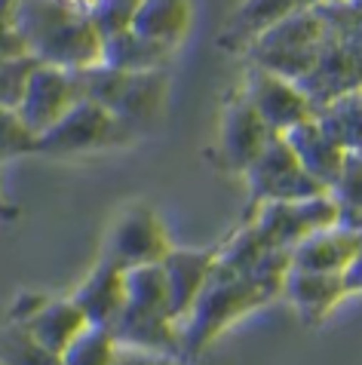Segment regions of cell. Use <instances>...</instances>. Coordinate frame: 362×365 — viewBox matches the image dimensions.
I'll return each mask as SVG.
<instances>
[{"label": "cell", "mask_w": 362, "mask_h": 365, "mask_svg": "<svg viewBox=\"0 0 362 365\" xmlns=\"http://www.w3.org/2000/svg\"><path fill=\"white\" fill-rule=\"evenodd\" d=\"M4 28L22 37L25 53L43 65L86 71L102 65L105 34L89 13L68 6L65 0H6Z\"/></svg>", "instance_id": "cell-1"}, {"label": "cell", "mask_w": 362, "mask_h": 365, "mask_svg": "<svg viewBox=\"0 0 362 365\" xmlns=\"http://www.w3.org/2000/svg\"><path fill=\"white\" fill-rule=\"evenodd\" d=\"M218 264V261H215ZM276 295L267 286H261L252 277L243 273H212V279L206 282V289L200 292L197 304L190 313L181 319V341H185V359L200 356L209 344H212L221 331H227L234 322L249 317L252 310L264 307Z\"/></svg>", "instance_id": "cell-2"}, {"label": "cell", "mask_w": 362, "mask_h": 365, "mask_svg": "<svg viewBox=\"0 0 362 365\" xmlns=\"http://www.w3.org/2000/svg\"><path fill=\"white\" fill-rule=\"evenodd\" d=\"M86 98L98 101L114 117L142 133L163 114L169 77L166 71H120L108 65H95L80 71Z\"/></svg>", "instance_id": "cell-3"}, {"label": "cell", "mask_w": 362, "mask_h": 365, "mask_svg": "<svg viewBox=\"0 0 362 365\" xmlns=\"http://www.w3.org/2000/svg\"><path fill=\"white\" fill-rule=\"evenodd\" d=\"M138 138V129L114 117L108 108H102L93 98H83L77 108L58 120L53 129H46L37 141V154L49 157H80V154H98V150L123 148Z\"/></svg>", "instance_id": "cell-4"}, {"label": "cell", "mask_w": 362, "mask_h": 365, "mask_svg": "<svg viewBox=\"0 0 362 365\" xmlns=\"http://www.w3.org/2000/svg\"><path fill=\"white\" fill-rule=\"evenodd\" d=\"M249 225L261 233V240H264L270 249L291 252L298 242H304L310 233L341 225V212H338L335 197L326 190V194H316L307 200L261 202V206H255V215Z\"/></svg>", "instance_id": "cell-5"}, {"label": "cell", "mask_w": 362, "mask_h": 365, "mask_svg": "<svg viewBox=\"0 0 362 365\" xmlns=\"http://www.w3.org/2000/svg\"><path fill=\"white\" fill-rule=\"evenodd\" d=\"M246 187L249 202L261 206V202H286V200H307L316 194H326L319 181L304 169L298 154L289 148L283 135H274V141L264 148L252 166L246 169Z\"/></svg>", "instance_id": "cell-6"}, {"label": "cell", "mask_w": 362, "mask_h": 365, "mask_svg": "<svg viewBox=\"0 0 362 365\" xmlns=\"http://www.w3.org/2000/svg\"><path fill=\"white\" fill-rule=\"evenodd\" d=\"M83 98H86V93H83L80 71L40 62L34 68L31 80H28L19 108H13V110L34 129L37 135H43L46 129H53L58 120H62L71 108H77Z\"/></svg>", "instance_id": "cell-7"}, {"label": "cell", "mask_w": 362, "mask_h": 365, "mask_svg": "<svg viewBox=\"0 0 362 365\" xmlns=\"http://www.w3.org/2000/svg\"><path fill=\"white\" fill-rule=\"evenodd\" d=\"M172 240L150 206H129L120 212L114 227L108 233L105 258L117 261L120 267H142V264H163L166 255L172 252Z\"/></svg>", "instance_id": "cell-8"}, {"label": "cell", "mask_w": 362, "mask_h": 365, "mask_svg": "<svg viewBox=\"0 0 362 365\" xmlns=\"http://www.w3.org/2000/svg\"><path fill=\"white\" fill-rule=\"evenodd\" d=\"M239 93L246 96V101L264 117V123L274 129L276 135H283L291 126L316 117L314 98H310L295 80L276 74V71H270V68L249 65Z\"/></svg>", "instance_id": "cell-9"}, {"label": "cell", "mask_w": 362, "mask_h": 365, "mask_svg": "<svg viewBox=\"0 0 362 365\" xmlns=\"http://www.w3.org/2000/svg\"><path fill=\"white\" fill-rule=\"evenodd\" d=\"M274 129L264 123V117L249 105L243 93H237L227 101L224 114H221V129H218V148L221 160L230 172L246 175V169L264 154V148L274 141Z\"/></svg>", "instance_id": "cell-10"}, {"label": "cell", "mask_w": 362, "mask_h": 365, "mask_svg": "<svg viewBox=\"0 0 362 365\" xmlns=\"http://www.w3.org/2000/svg\"><path fill=\"white\" fill-rule=\"evenodd\" d=\"M86 319L93 326L110 329L126 307V267H120L110 258H98V264L83 277V282L71 292Z\"/></svg>", "instance_id": "cell-11"}, {"label": "cell", "mask_w": 362, "mask_h": 365, "mask_svg": "<svg viewBox=\"0 0 362 365\" xmlns=\"http://www.w3.org/2000/svg\"><path fill=\"white\" fill-rule=\"evenodd\" d=\"M218 249H172L163 261L166 286H169V304H172V317L181 322L197 304L200 292L215 273Z\"/></svg>", "instance_id": "cell-12"}, {"label": "cell", "mask_w": 362, "mask_h": 365, "mask_svg": "<svg viewBox=\"0 0 362 365\" xmlns=\"http://www.w3.org/2000/svg\"><path fill=\"white\" fill-rule=\"evenodd\" d=\"M120 347H135L150 353H166V356L185 359V341H181V322L169 313L123 307L120 319L110 326Z\"/></svg>", "instance_id": "cell-13"}, {"label": "cell", "mask_w": 362, "mask_h": 365, "mask_svg": "<svg viewBox=\"0 0 362 365\" xmlns=\"http://www.w3.org/2000/svg\"><path fill=\"white\" fill-rule=\"evenodd\" d=\"M283 298L295 307V313L307 326H319L350 295L344 289V277L341 273H316V270L291 267L286 277Z\"/></svg>", "instance_id": "cell-14"}, {"label": "cell", "mask_w": 362, "mask_h": 365, "mask_svg": "<svg viewBox=\"0 0 362 365\" xmlns=\"http://www.w3.org/2000/svg\"><path fill=\"white\" fill-rule=\"evenodd\" d=\"M289 141V148L298 154V160L304 163V169L314 175L323 187H331L341 175V169L347 163V150L338 145V138L319 123L316 117L304 120V123L291 126L289 133H283Z\"/></svg>", "instance_id": "cell-15"}, {"label": "cell", "mask_w": 362, "mask_h": 365, "mask_svg": "<svg viewBox=\"0 0 362 365\" xmlns=\"http://www.w3.org/2000/svg\"><path fill=\"white\" fill-rule=\"evenodd\" d=\"M362 246V230L335 225L310 233L304 242L291 249V267L316 270V273H344Z\"/></svg>", "instance_id": "cell-16"}, {"label": "cell", "mask_w": 362, "mask_h": 365, "mask_svg": "<svg viewBox=\"0 0 362 365\" xmlns=\"http://www.w3.org/2000/svg\"><path fill=\"white\" fill-rule=\"evenodd\" d=\"M89 326H93V322L86 319V313L80 310V304L71 295H68V298H53V295H49L43 307H40L34 317L28 319L25 326H19V329H25L43 350L62 356V353L71 347V344Z\"/></svg>", "instance_id": "cell-17"}, {"label": "cell", "mask_w": 362, "mask_h": 365, "mask_svg": "<svg viewBox=\"0 0 362 365\" xmlns=\"http://www.w3.org/2000/svg\"><path fill=\"white\" fill-rule=\"evenodd\" d=\"M304 6H310L307 0H243L237 6L234 19H230L221 46L224 49H237L246 56V49L255 43L261 34H267L274 25H279L283 19L301 13Z\"/></svg>", "instance_id": "cell-18"}, {"label": "cell", "mask_w": 362, "mask_h": 365, "mask_svg": "<svg viewBox=\"0 0 362 365\" xmlns=\"http://www.w3.org/2000/svg\"><path fill=\"white\" fill-rule=\"evenodd\" d=\"M194 22V0H142L133 31L163 46L178 49Z\"/></svg>", "instance_id": "cell-19"}, {"label": "cell", "mask_w": 362, "mask_h": 365, "mask_svg": "<svg viewBox=\"0 0 362 365\" xmlns=\"http://www.w3.org/2000/svg\"><path fill=\"white\" fill-rule=\"evenodd\" d=\"M172 56H175L172 46H163L157 40H148L142 34H135L133 28H126L120 34L105 37L102 65L120 68V71H166Z\"/></svg>", "instance_id": "cell-20"}, {"label": "cell", "mask_w": 362, "mask_h": 365, "mask_svg": "<svg viewBox=\"0 0 362 365\" xmlns=\"http://www.w3.org/2000/svg\"><path fill=\"white\" fill-rule=\"evenodd\" d=\"M316 120L338 138L347 154H362V89L323 105L316 110Z\"/></svg>", "instance_id": "cell-21"}, {"label": "cell", "mask_w": 362, "mask_h": 365, "mask_svg": "<svg viewBox=\"0 0 362 365\" xmlns=\"http://www.w3.org/2000/svg\"><path fill=\"white\" fill-rule=\"evenodd\" d=\"M126 307L169 313V317H172V304H169V286H166L163 264L126 267Z\"/></svg>", "instance_id": "cell-22"}, {"label": "cell", "mask_w": 362, "mask_h": 365, "mask_svg": "<svg viewBox=\"0 0 362 365\" xmlns=\"http://www.w3.org/2000/svg\"><path fill=\"white\" fill-rule=\"evenodd\" d=\"M329 194L338 202L341 225L362 230V154H347V163Z\"/></svg>", "instance_id": "cell-23"}, {"label": "cell", "mask_w": 362, "mask_h": 365, "mask_svg": "<svg viewBox=\"0 0 362 365\" xmlns=\"http://www.w3.org/2000/svg\"><path fill=\"white\" fill-rule=\"evenodd\" d=\"M120 341L114 338V331L105 326H89L58 359L62 365H114Z\"/></svg>", "instance_id": "cell-24"}, {"label": "cell", "mask_w": 362, "mask_h": 365, "mask_svg": "<svg viewBox=\"0 0 362 365\" xmlns=\"http://www.w3.org/2000/svg\"><path fill=\"white\" fill-rule=\"evenodd\" d=\"M0 353H4V359H0L4 365H62V359L56 353L43 350L31 334L19 326H6Z\"/></svg>", "instance_id": "cell-25"}, {"label": "cell", "mask_w": 362, "mask_h": 365, "mask_svg": "<svg viewBox=\"0 0 362 365\" xmlns=\"http://www.w3.org/2000/svg\"><path fill=\"white\" fill-rule=\"evenodd\" d=\"M37 65L40 62L34 56L0 58V105H4V110L19 108V101L25 96V86H28V80H31Z\"/></svg>", "instance_id": "cell-26"}, {"label": "cell", "mask_w": 362, "mask_h": 365, "mask_svg": "<svg viewBox=\"0 0 362 365\" xmlns=\"http://www.w3.org/2000/svg\"><path fill=\"white\" fill-rule=\"evenodd\" d=\"M138 6H142V0H98V6L93 9V22L105 37L120 34L126 28H133Z\"/></svg>", "instance_id": "cell-27"}, {"label": "cell", "mask_w": 362, "mask_h": 365, "mask_svg": "<svg viewBox=\"0 0 362 365\" xmlns=\"http://www.w3.org/2000/svg\"><path fill=\"white\" fill-rule=\"evenodd\" d=\"M37 141H40V135L16 110H4V154L9 160L22 157V154H37Z\"/></svg>", "instance_id": "cell-28"}, {"label": "cell", "mask_w": 362, "mask_h": 365, "mask_svg": "<svg viewBox=\"0 0 362 365\" xmlns=\"http://www.w3.org/2000/svg\"><path fill=\"white\" fill-rule=\"evenodd\" d=\"M181 356H166V353H150L135 347H120L114 365H181Z\"/></svg>", "instance_id": "cell-29"}, {"label": "cell", "mask_w": 362, "mask_h": 365, "mask_svg": "<svg viewBox=\"0 0 362 365\" xmlns=\"http://www.w3.org/2000/svg\"><path fill=\"white\" fill-rule=\"evenodd\" d=\"M344 277V289H347V295H362V246L356 252V258L347 264V270L341 273Z\"/></svg>", "instance_id": "cell-30"}, {"label": "cell", "mask_w": 362, "mask_h": 365, "mask_svg": "<svg viewBox=\"0 0 362 365\" xmlns=\"http://www.w3.org/2000/svg\"><path fill=\"white\" fill-rule=\"evenodd\" d=\"M68 6H74V9H80V13H89L93 16V9L98 6V0H65Z\"/></svg>", "instance_id": "cell-31"}, {"label": "cell", "mask_w": 362, "mask_h": 365, "mask_svg": "<svg viewBox=\"0 0 362 365\" xmlns=\"http://www.w3.org/2000/svg\"><path fill=\"white\" fill-rule=\"evenodd\" d=\"M307 4H310V6H314V4H323V0H307Z\"/></svg>", "instance_id": "cell-32"}, {"label": "cell", "mask_w": 362, "mask_h": 365, "mask_svg": "<svg viewBox=\"0 0 362 365\" xmlns=\"http://www.w3.org/2000/svg\"><path fill=\"white\" fill-rule=\"evenodd\" d=\"M0 365H4V362H0Z\"/></svg>", "instance_id": "cell-33"}]
</instances>
